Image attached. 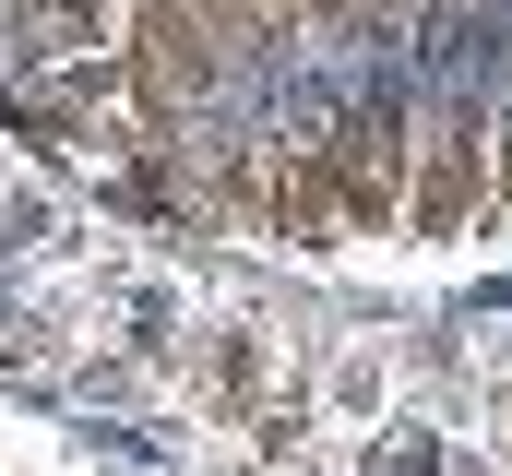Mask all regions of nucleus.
Masks as SVG:
<instances>
[{
  "mask_svg": "<svg viewBox=\"0 0 512 476\" xmlns=\"http://www.w3.org/2000/svg\"><path fill=\"white\" fill-rule=\"evenodd\" d=\"M322 179L346 203V238L405 227V191H417V96H346L322 119Z\"/></svg>",
  "mask_w": 512,
  "mask_h": 476,
  "instance_id": "f03ea898",
  "label": "nucleus"
},
{
  "mask_svg": "<svg viewBox=\"0 0 512 476\" xmlns=\"http://www.w3.org/2000/svg\"><path fill=\"white\" fill-rule=\"evenodd\" d=\"M501 215V108L477 96H429L417 108V191H405V227L417 238H465Z\"/></svg>",
  "mask_w": 512,
  "mask_h": 476,
  "instance_id": "f257e3e1",
  "label": "nucleus"
}]
</instances>
